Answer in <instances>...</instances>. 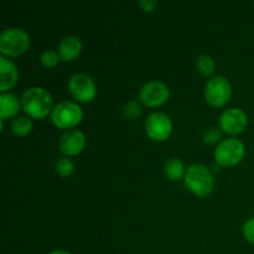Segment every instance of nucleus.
<instances>
[{
	"instance_id": "obj_1",
	"label": "nucleus",
	"mask_w": 254,
	"mask_h": 254,
	"mask_svg": "<svg viewBox=\"0 0 254 254\" xmlns=\"http://www.w3.org/2000/svg\"><path fill=\"white\" fill-rule=\"evenodd\" d=\"M51 93L46 88L34 86L27 88L21 96V108L30 118H44L50 112H52Z\"/></svg>"
},
{
	"instance_id": "obj_2",
	"label": "nucleus",
	"mask_w": 254,
	"mask_h": 254,
	"mask_svg": "<svg viewBox=\"0 0 254 254\" xmlns=\"http://www.w3.org/2000/svg\"><path fill=\"white\" fill-rule=\"evenodd\" d=\"M184 180H185L186 186L197 196H207L213 190V185H215L212 171L200 163L191 164L186 169Z\"/></svg>"
},
{
	"instance_id": "obj_3",
	"label": "nucleus",
	"mask_w": 254,
	"mask_h": 254,
	"mask_svg": "<svg viewBox=\"0 0 254 254\" xmlns=\"http://www.w3.org/2000/svg\"><path fill=\"white\" fill-rule=\"evenodd\" d=\"M29 45V34L20 27H7L0 34V52L2 56H19L26 51Z\"/></svg>"
},
{
	"instance_id": "obj_4",
	"label": "nucleus",
	"mask_w": 254,
	"mask_h": 254,
	"mask_svg": "<svg viewBox=\"0 0 254 254\" xmlns=\"http://www.w3.org/2000/svg\"><path fill=\"white\" fill-rule=\"evenodd\" d=\"M83 111L73 101H61L51 112V121L59 128H72L82 121Z\"/></svg>"
},
{
	"instance_id": "obj_5",
	"label": "nucleus",
	"mask_w": 254,
	"mask_h": 254,
	"mask_svg": "<svg viewBox=\"0 0 254 254\" xmlns=\"http://www.w3.org/2000/svg\"><path fill=\"white\" fill-rule=\"evenodd\" d=\"M243 156H245V144L235 136L220 140L215 149V159L220 165H236L242 160Z\"/></svg>"
},
{
	"instance_id": "obj_6",
	"label": "nucleus",
	"mask_w": 254,
	"mask_h": 254,
	"mask_svg": "<svg viewBox=\"0 0 254 254\" xmlns=\"http://www.w3.org/2000/svg\"><path fill=\"white\" fill-rule=\"evenodd\" d=\"M232 94V86L227 77L216 74L211 77L205 84V97L210 104L215 107L227 103Z\"/></svg>"
},
{
	"instance_id": "obj_7",
	"label": "nucleus",
	"mask_w": 254,
	"mask_h": 254,
	"mask_svg": "<svg viewBox=\"0 0 254 254\" xmlns=\"http://www.w3.org/2000/svg\"><path fill=\"white\" fill-rule=\"evenodd\" d=\"M68 89L79 102H89L96 97L97 88L93 78L83 72L73 73L68 79Z\"/></svg>"
},
{
	"instance_id": "obj_8",
	"label": "nucleus",
	"mask_w": 254,
	"mask_h": 254,
	"mask_svg": "<svg viewBox=\"0 0 254 254\" xmlns=\"http://www.w3.org/2000/svg\"><path fill=\"white\" fill-rule=\"evenodd\" d=\"M145 131L154 140H165L173 131L171 118L164 112H151L145 119Z\"/></svg>"
},
{
	"instance_id": "obj_9",
	"label": "nucleus",
	"mask_w": 254,
	"mask_h": 254,
	"mask_svg": "<svg viewBox=\"0 0 254 254\" xmlns=\"http://www.w3.org/2000/svg\"><path fill=\"white\" fill-rule=\"evenodd\" d=\"M170 96V89L165 82L159 79H151L144 83L139 91V98L144 104L149 107L161 106L168 101Z\"/></svg>"
},
{
	"instance_id": "obj_10",
	"label": "nucleus",
	"mask_w": 254,
	"mask_h": 254,
	"mask_svg": "<svg viewBox=\"0 0 254 254\" xmlns=\"http://www.w3.org/2000/svg\"><path fill=\"white\" fill-rule=\"evenodd\" d=\"M247 124V113L238 107L225 109L220 116V128L228 134L241 133L245 130Z\"/></svg>"
},
{
	"instance_id": "obj_11",
	"label": "nucleus",
	"mask_w": 254,
	"mask_h": 254,
	"mask_svg": "<svg viewBox=\"0 0 254 254\" xmlns=\"http://www.w3.org/2000/svg\"><path fill=\"white\" fill-rule=\"evenodd\" d=\"M84 144H86V138L79 129H68V130L64 131L59 140L61 151L68 156L77 155L81 153Z\"/></svg>"
},
{
	"instance_id": "obj_12",
	"label": "nucleus",
	"mask_w": 254,
	"mask_h": 254,
	"mask_svg": "<svg viewBox=\"0 0 254 254\" xmlns=\"http://www.w3.org/2000/svg\"><path fill=\"white\" fill-rule=\"evenodd\" d=\"M0 74H1V79H0V89L1 92H6L7 89L11 88L17 81L19 77V72H17V67L9 57L0 56Z\"/></svg>"
},
{
	"instance_id": "obj_13",
	"label": "nucleus",
	"mask_w": 254,
	"mask_h": 254,
	"mask_svg": "<svg viewBox=\"0 0 254 254\" xmlns=\"http://www.w3.org/2000/svg\"><path fill=\"white\" fill-rule=\"evenodd\" d=\"M82 47H83V44H82L79 37L68 35V36H64L59 42L57 51H59L61 60H64V61H72V60H74L81 54Z\"/></svg>"
},
{
	"instance_id": "obj_14",
	"label": "nucleus",
	"mask_w": 254,
	"mask_h": 254,
	"mask_svg": "<svg viewBox=\"0 0 254 254\" xmlns=\"http://www.w3.org/2000/svg\"><path fill=\"white\" fill-rule=\"evenodd\" d=\"M20 104H21V101H19L15 94L9 93V92H1L0 94V117L1 119H6L17 114V112L20 111Z\"/></svg>"
},
{
	"instance_id": "obj_15",
	"label": "nucleus",
	"mask_w": 254,
	"mask_h": 254,
	"mask_svg": "<svg viewBox=\"0 0 254 254\" xmlns=\"http://www.w3.org/2000/svg\"><path fill=\"white\" fill-rule=\"evenodd\" d=\"M164 170H165L166 176L173 181L180 180L181 178L185 176L186 173L184 161L179 158L168 159L165 163V166H164Z\"/></svg>"
},
{
	"instance_id": "obj_16",
	"label": "nucleus",
	"mask_w": 254,
	"mask_h": 254,
	"mask_svg": "<svg viewBox=\"0 0 254 254\" xmlns=\"http://www.w3.org/2000/svg\"><path fill=\"white\" fill-rule=\"evenodd\" d=\"M11 131L14 134L19 136L26 135L27 133H30L32 128V121L30 119V117L26 116H17L12 119L11 124Z\"/></svg>"
},
{
	"instance_id": "obj_17",
	"label": "nucleus",
	"mask_w": 254,
	"mask_h": 254,
	"mask_svg": "<svg viewBox=\"0 0 254 254\" xmlns=\"http://www.w3.org/2000/svg\"><path fill=\"white\" fill-rule=\"evenodd\" d=\"M196 67H197V69L201 73L208 76V74H212L215 72L216 62L211 55L203 54L200 55L197 60H196Z\"/></svg>"
},
{
	"instance_id": "obj_18",
	"label": "nucleus",
	"mask_w": 254,
	"mask_h": 254,
	"mask_svg": "<svg viewBox=\"0 0 254 254\" xmlns=\"http://www.w3.org/2000/svg\"><path fill=\"white\" fill-rule=\"evenodd\" d=\"M55 169L61 176H69L74 171V165L71 159L67 156H61L55 163Z\"/></svg>"
},
{
	"instance_id": "obj_19",
	"label": "nucleus",
	"mask_w": 254,
	"mask_h": 254,
	"mask_svg": "<svg viewBox=\"0 0 254 254\" xmlns=\"http://www.w3.org/2000/svg\"><path fill=\"white\" fill-rule=\"evenodd\" d=\"M60 54L59 51L54 49H46L42 51V54L40 55V61L42 62V64H45L46 67H54L59 64L60 61Z\"/></svg>"
},
{
	"instance_id": "obj_20",
	"label": "nucleus",
	"mask_w": 254,
	"mask_h": 254,
	"mask_svg": "<svg viewBox=\"0 0 254 254\" xmlns=\"http://www.w3.org/2000/svg\"><path fill=\"white\" fill-rule=\"evenodd\" d=\"M122 111H123V114L126 118L135 119L140 116L141 112H143V108H141L140 103L138 101H128L124 104Z\"/></svg>"
},
{
	"instance_id": "obj_21",
	"label": "nucleus",
	"mask_w": 254,
	"mask_h": 254,
	"mask_svg": "<svg viewBox=\"0 0 254 254\" xmlns=\"http://www.w3.org/2000/svg\"><path fill=\"white\" fill-rule=\"evenodd\" d=\"M220 129L221 128H217V127H210V128L206 129L202 134L203 141L207 144L217 143V141L221 139V135H222ZM218 143H220V141H218Z\"/></svg>"
},
{
	"instance_id": "obj_22",
	"label": "nucleus",
	"mask_w": 254,
	"mask_h": 254,
	"mask_svg": "<svg viewBox=\"0 0 254 254\" xmlns=\"http://www.w3.org/2000/svg\"><path fill=\"white\" fill-rule=\"evenodd\" d=\"M243 235L251 243L254 245V217L248 218L245 222V225H243Z\"/></svg>"
},
{
	"instance_id": "obj_23",
	"label": "nucleus",
	"mask_w": 254,
	"mask_h": 254,
	"mask_svg": "<svg viewBox=\"0 0 254 254\" xmlns=\"http://www.w3.org/2000/svg\"><path fill=\"white\" fill-rule=\"evenodd\" d=\"M138 5L144 11H153L158 5V1L156 0H139Z\"/></svg>"
},
{
	"instance_id": "obj_24",
	"label": "nucleus",
	"mask_w": 254,
	"mask_h": 254,
	"mask_svg": "<svg viewBox=\"0 0 254 254\" xmlns=\"http://www.w3.org/2000/svg\"><path fill=\"white\" fill-rule=\"evenodd\" d=\"M47 254H72V253L66 250H55V251H51V252Z\"/></svg>"
}]
</instances>
